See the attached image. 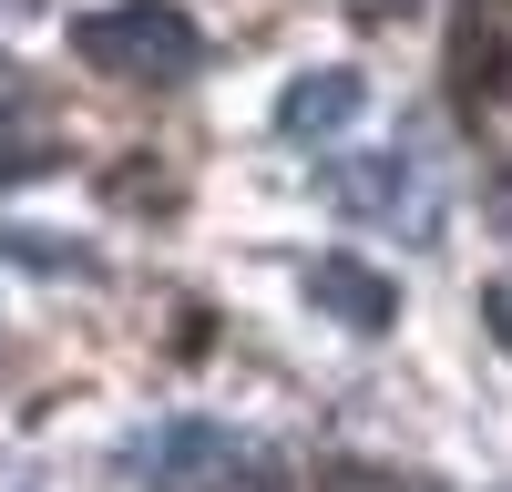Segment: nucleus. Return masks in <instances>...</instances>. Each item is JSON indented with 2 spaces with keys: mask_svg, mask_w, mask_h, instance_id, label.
Returning <instances> with one entry per match:
<instances>
[{
  "mask_svg": "<svg viewBox=\"0 0 512 492\" xmlns=\"http://www.w3.org/2000/svg\"><path fill=\"white\" fill-rule=\"evenodd\" d=\"M451 62H461V82H472V93L512 103V0H461Z\"/></svg>",
  "mask_w": 512,
  "mask_h": 492,
  "instance_id": "obj_4",
  "label": "nucleus"
},
{
  "mask_svg": "<svg viewBox=\"0 0 512 492\" xmlns=\"http://www.w3.org/2000/svg\"><path fill=\"white\" fill-rule=\"evenodd\" d=\"M11 257H21V267H41V277H82V267H93V257H82V246L41 236V226H21V236H11Z\"/></svg>",
  "mask_w": 512,
  "mask_h": 492,
  "instance_id": "obj_7",
  "label": "nucleus"
},
{
  "mask_svg": "<svg viewBox=\"0 0 512 492\" xmlns=\"http://www.w3.org/2000/svg\"><path fill=\"white\" fill-rule=\"evenodd\" d=\"M349 113H359V72H308V82H287L277 134H287V144H318V134H338Z\"/></svg>",
  "mask_w": 512,
  "mask_h": 492,
  "instance_id": "obj_5",
  "label": "nucleus"
},
{
  "mask_svg": "<svg viewBox=\"0 0 512 492\" xmlns=\"http://www.w3.org/2000/svg\"><path fill=\"white\" fill-rule=\"evenodd\" d=\"M236 462H256V451H246L236 431H216V421H164V431L134 451V472H144L154 492H205V482H226Z\"/></svg>",
  "mask_w": 512,
  "mask_h": 492,
  "instance_id": "obj_3",
  "label": "nucleus"
},
{
  "mask_svg": "<svg viewBox=\"0 0 512 492\" xmlns=\"http://www.w3.org/2000/svg\"><path fill=\"white\" fill-rule=\"evenodd\" d=\"M420 144H390L379 164H359V175H328V195L349 205V216H379V226H431L441 216V185H420Z\"/></svg>",
  "mask_w": 512,
  "mask_h": 492,
  "instance_id": "obj_2",
  "label": "nucleus"
},
{
  "mask_svg": "<svg viewBox=\"0 0 512 492\" xmlns=\"http://www.w3.org/2000/svg\"><path fill=\"white\" fill-rule=\"evenodd\" d=\"M308 298L328 318H349V328H390V277H369L349 257H308Z\"/></svg>",
  "mask_w": 512,
  "mask_h": 492,
  "instance_id": "obj_6",
  "label": "nucleus"
},
{
  "mask_svg": "<svg viewBox=\"0 0 512 492\" xmlns=\"http://www.w3.org/2000/svg\"><path fill=\"white\" fill-rule=\"evenodd\" d=\"M359 11H379V21H390V11H410V0H359Z\"/></svg>",
  "mask_w": 512,
  "mask_h": 492,
  "instance_id": "obj_8",
  "label": "nucleus"
},
{
  "mask_svg": "<svg viewBox=\"0 0 512 492\" xmlns=\"http://www.w3.org/2000/svg\"><path fill=\"white\" fill-rule=\"evenodd\" d=\"M72 41H82V62H103V72H123V82H185V72L205 62V31H195L185 11H164V0L93 11Z\"/></svg>",
  "mask_w": 512,
  "mask_h": 492,
  "instance_id": "obj_1",
  "label": "nucleus"
}]
</instances>
